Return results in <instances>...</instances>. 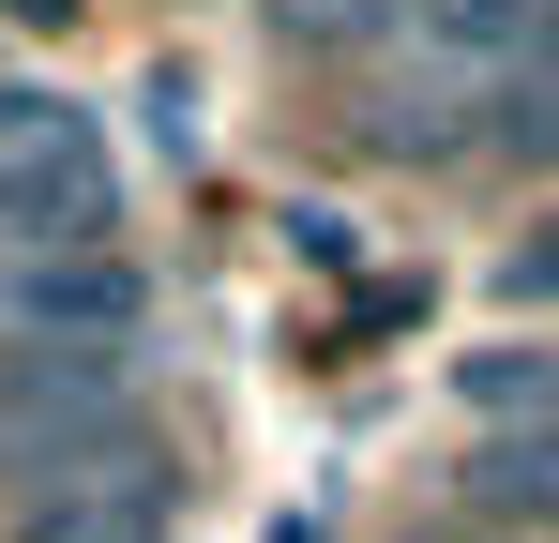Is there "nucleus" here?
Instances as JSON below:
<instances>
[{"label":"nucleus","mask_w":559,"mask_h":543,"mask_svg":"<svg viewBox=\"0 0 559 543\" xmlns=\"http://www.w3.org/2000/svg\"><path fill=\"white\" fill-rule=\"evenodd\" d=\"M121 393H136L121 348H0V498H15L31 468L92 452L106 423H121Z\"/></svg>","instance_id":"nucleus-1"},{"label":"nucleus","mask_w":559,"mask_h":543,"mask_svg":"<svg viewBox=\"0 0 559 543\" xmlns=\"http://www.w3.org/2000/svg\"><path fill=\"white\" fill-rule=\"evenodd\" d=\"M15 543H167V452L136 423H106L92 452L15 483Z\"/></svg>","instance_id":"nucleus-2"},{"label":"nucleus","mask_w":559,"mask_h":543,"mask_svg":"<svg viewBox=\"0 0 559 543\" xmlns=\"http://www.w3.org/2000/svg\"><path fill=\"white\" fill-rule=\"evenodd\" d=\"M136 257L121 242H46V257H0V333L15 348H136Z\"/></svg>","instance_id":"nucleus-3"},{"label":"nucleus","mask_w":559,"mask_h":543,"mask_svg":"<svg viewBox=\"0 0 559 543\" xmlns=\"http://www.w3.org/2000/svg\"><path fill=\"white\" fill-rule=\"evenodd\" d=\"M468 514H530V529H559V423L484 438V468H468Z\"/></svg>","instance_id":"nucleus-4"},{"label":"nucleus","mask_w":559,"mask_h":543,"mask_svg":"<svg viewBox=\"0 0 559 543\" xmlns=\"http://www.w3.org/2000/svg\"><path fill=\"white\" fill-rule=\"evenodd\" d=\"M468 408H499V423H559V348H484V362H468Z\"/></svg>","instance_id":"nucleus-5"},{"label":"nucleus","mask_w":559,"mask_h":543,"mask_svg":"<svg viewBox=\"0 0 559 543\" xmlns=\"http://www.w3.org/2000/svg\"><path fill=\"white\" fill-rule=\"evenodd\" d=\"M499 302H559V212L514 242V257H499Z\"/></svg>","instance_id":"nucleus-6"},{"label":"nucleus","mask_w":559,"mask_h":543,"mask_svg":"<svg viewBox=\"0 0 559 543\" xmlns=\"http://www.w3.org/2000/svg\"><path fill=\"white\" fill-rule=\"evenodd\" d=\"M0 15H31V31H61V15H76V0H0Z\"/></svg>","instance_id":"nucleus-7"},{"label":"nucleus","mask_w":559,"mask_h":543,"mask_svg":"<svg viewBox=\"0 0 559 543\" xmlns=\"http://www.w3.org/2000/svg\"><path fill=\"white\" fill-rule=\"evenodd\" d=\"M530 76H559V0H545V46H530Z\"/></svg>","instance_id":"nucleus-8"}]
</instances>
